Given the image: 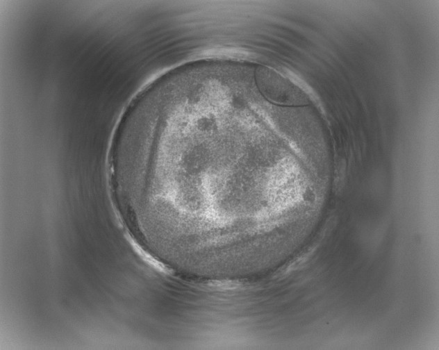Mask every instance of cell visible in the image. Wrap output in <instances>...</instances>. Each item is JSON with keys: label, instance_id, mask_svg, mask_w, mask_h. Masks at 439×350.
Here are the masks:
<instances>
[{"label": "cell", "instance_id": "obj_1", "mask_svg": "<svg viewBox=\"0 0 439 350\" xmlns=\"http://www.w3.org/2000/svg\"><path fill=\"white\" fill-rule=\"evenodd\" d=\"M255 78L260 92L273 103L300 106L308 102L306 94L299 87L272 69L259 67Z\"/></svg>", "mask_w": 439, "mask_h": 350}]
</instances>
